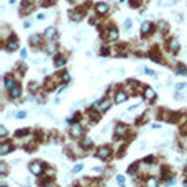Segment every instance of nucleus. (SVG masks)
<instances>
[{
	"label": "nucleus",
	"mask_w": 187,
	"mask_h": 187,
	"mask_svg": "<svg viewBox=\"0 0 187 187\" xmlns=\"http://www.w3.org/2000/svg\"><path fill=\"white\" fill-rule=\"evenodd\" d=\"M43 171H44V164H43V162H40V161H33V162L30 164V172L34 174V176H40V174H43Z\"/></svg>",
	"instance_id": "obj_1"
},
{
	"label": "nucleus",
	"mask_w": 187,
	"mask_h": 187,
	"mask_svg": "<svg viewBox=\"0 0 187 187\" xmlns=\"http://www.w3.org/2000/svg\"><path fill=\"white\" fill-rule=\"evenodd\" d=\"M110 153H112V151H110V148L108 146H100L99 149H97V158L105 161V159L110 158Z\"/></svg>",
	"instance_id": "obj_2"
},
{
	"label": "nucleus",
	"mask_w": 187,
	"mask_h": 187,
	"mask_svg": "<svg viewBox=\"0 0 187 187\" xmlns=\"http://www.w3.org/2000/svg\"><path fill=\"white\" fill-rule=\"evenodd\" d=\"M69 133H71V136H72V138H80V136L84 135V128L80 127L79 123H76V125H72V127H71V131H69Z\"/></svg>",
	"instance_id": "obj_3"
},
{
	"label": "nucleus",
	"mask_w": 187,
	"mask_h": 187,
	"mask_svg": "<svg viewBox=\"0 0 187 187\" xmlns=\"http://www.w3.org/2000/svg\"><path fill=\"white\" fill-rule=\"evenodd\" d=\"M143 95H145V99L146 100H149V102H153L154 99H156V92H154L151 87H145V90H143Z\"/></svg>",
	"instance_id": "obj_4"
},
{
	"label": "nucleus",
	"mask_w": 187,
	"mask_h": 187,
	"mask_svg": "<svg viewBox=\"0 0 187 187\" xmlns=\"http://www.w3.org/2000/svg\"><path fill=\"white\" fill-rule=\"evenodd\" d=\"M12 148H13V145H12V143H8V141H3V143H2V146H0V154H2V156L8 154L10 151H12Z\"/></svg>",
	"instance_id": "obj_5"
},
{
	"label": "nucleus",
	"mask_w": 187,
	"mask_h": 187,
	"mask_svg": "<svg viewBox=\"0 0 187 187\" xmlns=\"http://www.w3.org/2000/svg\"><path fill=\"white\" fill-rule=\"evenodd\" d=\"M179 48H180V43H179L177 38H171V40H169V49H171L172 53H177Z\"/></svg>",
	"instance_id": "obj_6"
},
{
	"label": "nucleus",
	"mask_w": 187,
	"mask_h": 187,
	"mask_svg": "<svg viewBox=\"0 0 187 187\" xmlns=\"http://www.w3.org/2000/svg\"><path fill=\"white\" fill-rule=\"evenodd\" d=\"M115 133H117V136H125L128 133V127L123 125V123H120V125L115 127Z\"/></svg>",
	"instance_id": "obj_7"
},
{
	"label": "nucleus",
	"mask_w": 187,
	"mask_h": 187,
	"mask_svg": "<svg viewBox=\"0 0 187 187\" xmlns=\"http://www.w3.org/2000/svg\"><path fill=\"white\" fill-rule=\"evenodd\" d=\"M151 30H153V23H151V21H143V25H141V34H143V36H145V34H149Z\"/></svg>",
	"instance_id": "obj_8"
},
{
	"label": "nucleus",
	"mask_w": 187,
	"mask_h": 187,
	"mask_svg": "<svg viewBox=\"0 0 187 187\" xmlns=\"http://www.w3.org/2000/svg\"><path fill=\"white\" fill-rule=\"evenodd\" d=\"M127 99H128V95L123 90H118V92L115 93V102L117 103H123V102H127Z\"/></svg>",
	"instance_id": "obj_9"
},
{
	"label": "nucleus",
	"mask_w": 187,
	"mask_h": 187,
	"mask_svg": "<svg viewBox=\"0 0 187 187\" xmlns=\"http://www.w3.org/2000/svg\"><path fill=\"white\" fill-rule=\"evenodd\" d=\"M110 107H112V102L105 99V100L100 102V105H99V112H100V113H105V112H107Z\"/></svg>",
	"instance_id": "obj_10"
},
{
	"label": "nucleus",
	"mask_w": 187,
	"mask_h": 187,
	"mask_svg": "<svg viewBox=\"0 0 187 187\" xmlns=\"http://www.w3.org/2000/svg\"><path fill=\"white\" fill-rule=\"evenodd\" d=\"M8 93H10V97H12V99H18V97L21 95V89L18 86H15V87H12V89L8 90Z\"/></svg>",
	"instance_id": "obj_11"
},
{
	"label": "nucleus",
	"mask_w": 187,
	"mask_h": 187,
	"mask_svg": "<svg viewBox=\"0 0 187 187\" xmlns=\"http://www.w3.org/2000/svg\"><path fill=\"white\" fill-rule=\"evenodd\" d=\"M56 33H58V31H56V28H54V27H49V28H46V30H44V36H46L48 40H53V38H56Z\"/></svg>",
	"instance_id": "obj_12"
},
{
	"label": "nucleus",
	"mask_w": 187,
	"mask_h": 187,
	"mask_svg": "<svg viewBox=\"0 0 187 187\" xmlns=\"http://www.w3.org/2000/svg\"><path fill=\"white\" fill-rule=\"evenodd\" d=\"M95 10H97V13H99V15H105V13H107V10H108V7L103 3V2H100V3H97V5H95Z\"/></svg>",
	"instance_id": "obj_13"
},
{
	"label": "nucleus",
	"mask_w": 187,
	"mask_h": 187,
	"mask_svg": "<svg viewBox=\"0 0 187 187\" xmlns=\"http://www.w3.org/2000/svg\"><path fill=\"white\" fill-rule=\"evenodd\" d=\"M107 40L108 41H117V40H118V30L112 28V30L108 31V34H107Z\"/></svg>",
	"instance_id": "obj_14"
},
{
	"label": "nucleus",
	"mask_w": 187,
	"mask_h": 187,
	"mask_svg": "<svg viewBox=\"0 0 187 187\" xmlns=\"http://www.w3.org/2000/svg\"><path fill=\"white\" fill-rule=\"evenodd\" d=\"M18 49V41L17 40H10L7 43V51H17Z\"/></svg>",
	"instance_id": "obj_15"
},
{
	"label": "nucleus",
	"mask_w": 187,
	"mask_h": 187,
	"mask_svg": "<svg viewBox=\"0 0 187 187\" xmlns=\"http://www.w3.org/2000/svg\"><path fill=\"white\" fill-rule=\"evenodd\" d=\"M41 40H43V38H41L38 33H36V34H33V36L30 38V44H31V46H38V44L41 43Z\"/></svg>",
	"instance_id": "obj_16"
},
{
	"label": "nucleus",
	"mask_w": 187,
	"mask_h": 187,
	"mask_svg": "<svg viewBox=\"0 0 187 187\" xmlns=\"http://www.w3.org/2000/svg\"><path fill=\"white\" fill-rule=\"evenodd\" d=\"M66 58H62V56H59V58H56V61H54V66L56 67H62V66H66Z\"/></svg>",
	"instance_id": "obj_17"
},
{
	"label": "nucleus",
	"mask_w": 187,
	"mask_h": 187,
	"mask_svg": "<svg viewBox=\"0 0 187 187\" xmlns=\"http://www.w3.org/2000/svg\"><path fill=\"white\" fill-rule=\"evenodd\" d=\"M56 49H58V46H56V43H48V46H46V53L48 54H53V53H56Z\"/></svg>",
	"instance_id": "obj_18"
},
{
	"label": "nucleus",
	"mask_w": 187,
	"mask_h": 187,
	"mask_svg": "<svg viewBox=\"0 0 187 187\" xmlns=\"http://www.w3.org/2000/svg\"><path fill=\"white\" fill-rule=\"evenodd\" d=\"M71 18H72V21H80L82 18H84V12H79V10H77V12H74L72 13Z\"/></svg>",
	"instance_id": "obj_19"
},
{
	"label": "nucleus",
	"mask_w": 187,
	"mask_h": 187,
	"mask_svg": "<svg viewBox=\"0 0 187 187\" xmlns=\"http://www.w3.org/2000/svg\"><path fill=\"white\" fill-rule=\"evenodd\" d=\"M12 87H15V80L12 79L10 76H7V77H5V89H8V90H10Z\"/></svg>",
	"instance_id": "obj_20"
},
{
	"label": "nucleus",
	"mask_w": 187,
	"mask_h": 187,
	"mask_svg": "<svg viewBox=\"0 0 187 187\" xmlns=\"http://www.w3.org/2000/svg\"><path fill=\"white\" fill-rule=\"evenodd\" d=\"M145 184H146V186H149V187H156L158 184H159V180L156 179V177H149V179H148Z\"/></svg>",
	"instance_id": "obj_21"
},
{
	"label": "nucleus",
	"mask_w": 187,
	"mask_h": 187,
	"mask_svg": "<svg viewBox=\"0 0 187 187\" xmlns=\"http://www.w3.org/2000/svg\"><path fill=\"white\" fill-rule=\"evenodd\" d=\"M123 28H125L127 31H130V30L133 28V20H131V18H127V20H125V23H123Z\"/></svg>",
	"instance_id": "obj_22"
},
{
	"label": "nucleus",
	"mask_w": 187,
	"mask_h": 187,
	"mask_svg": "<svg viewBox=\"0 0 187 187\" xmlns=\"http://www.w3.org/2000/svg\"><path fill=\"white\" fill-rule=\"evenodd\" d=\"M93 145V141L90 140V138H84V140H82V146L84 148H90Z\"/></svg>",
	"instance_id": "obj_23"
},
{
	"label": "nucleus",
	"mask_w": 187,
	"mask_h": 187,
	"mask_svg": "<svg viewBox=\"0 0 187 187\" xmlns=\"http://www.w3.org/2000/svg\"><path fill=\"white\" fill-rule=\"evenodd\" d=\"M158 27H159V30H161V31H166L169 25H167V21H159V23H158Z\"/></svg>",
	"instance_id": "obj_24"
},
{
	"label": "nucleus",
	"mask_w": 187,
	"mask_h": 187,
	"mask_svg": "<svg viewBox=\"0 0 187 187\" xmlns=\"http://www.w3.org/2000/svg\"><path fill=\"white\" fill-rule=\"evenodd\" d=\"M143 71H145V72H146L148 76H151V77H158V74L154 72L153 69H148V67H145V69H143Z\"/></svg>",
	"instance_id": "obj_25"
},
{
	"label": "nucleus",
	"mask_w": 187,
	"mask_h": 187,
	"mask_svg": "<svg viewBox=\"0 0 187 187\" xmlns=\"http://www.w3.org/2000/svg\"><path fill=\"white\" fill-rule=\"evenodd\" d=\"M0 174H2V177L7 174V164H5V162H2V164H0Z\"/></svg>",
	"instance_id": "obj_26"
},
{
	"label": "nucleus",
	"mask_w": 187,
	"mask_h": 187,
	"mask_svg": "<svg viewBox=\"0 0 187 187\" xmlns=\"http://www.w3.org/2000/svg\"><path fill=\"white\" fill-rule=\"evenodd\" d=\"M27 112H25V110H21V112H18V113H17V118H18V120H23V118H27Z\"/></svg>",
	"instance_id": "obj_27"
},
{
	"label": "nucleus",
	"mask_w": 187,
	"mask_h": 187,
	"mask_svg": "<svg viewBox=\"0 0 187 187\" xmlns=\"http://www.w3.org/2000/svg\"><path fill=\"white\" fill-rule=\"evenodd\" d=\"M7 128L3 127V125H2V127H0V136H2V138H3V140H5V136H7Z\"/></svg>",
	"instance_id": "obj_28"
},
{
	"label": "nucleus",
	"mask_w": 187,
	"mask_h": 187,
	"mask_svg": "<svg viewBox=\"0 0 187 187\" xmlns=\"http://www.w3.org/2000/svg\"><path fill=\"white\" fill-rule=\"evenodd\" d=\"M69 79H71V76H69L67 72H62V76H61V80H62V82H69Z\"/></svg>",
	"instance_id": "obj_29"
},
{
	"label": "nucleus",
	"mask_w": 187,
	"mask_h": 187,
	"mask_svg": "<svg viewBox=\"0 0 187 187\" xmlns=\"http://www.w3.org/2000/svg\"><path fill=\"white\" fill-rule=\"evenodd\" d=\"M186 84H184V82H180V84H177V86H176V90H177V92H180V90H184V89H186Z\"/></svg>",
	"instance_id": "obj_30"
},
{
	"label": "nucleus",
	"mask_w": 187,
	"mask_h": 187,
	"mask_svg": "<svg viewBox=\"0 0 187 187\" xmlns=\"http://www.w3.org/2000/svg\"><path fill=\"white\" fill-rule=\"evenodd\" d=\"M186 74H187L186 67H179V69H177V76H186Z\"/></svg>",
	"instance_id": "obj_31"
},
{
	"label": "nucleus",
	"mask_w": 187,
	"mask_h": 187,
	"mask_svg": "<svg viewBox=\"0 0 187 187\" xmlns=\"http://www.w3.org/2000/svg\"><path fill=\"white\" fill-rule=\"evenodd\" d=\"M82 167H84L82 164H77V166H76V167L72 169V174H77V172H80V171H82Z\"/></svg>",
	"instance_id": "obj_32"
},
{
	"label": "nucleus",
	"mask_w": 187,
	"mask_h": 187,
	"mask_svg": "<svg viewBox=\"0 0 187 187\" xmlns=\"http://www.w3.org/2000/svg\"><path fill=\"white\" fill-rule=\"evenodd\" d=\"M136 166H138V164H131V166L128 167V174H133L135 171H136Z\"/></svg>",
	"instance_id": "obj_33"
},
{
	"label": "nucleus",
	"mask_w": 187,
	"mask_h": 187,
	"mask_svg": "<svg viewBox=\"0 0 187 187\" xmlns=\"http://www.w3.org/2000/svg\"><path fill=\"white\" fill-rule=\"evenodd\" d=\"M117 182L118 184H125V176H117Z\"/></svg>",
	"instance_id": "obj_34"
},
{
	"label": "nucleus",
	"mask_w": 187,
	"mask_h": 187,
	"mask_svg": "<svg viewBox=\"0 0 187 187\" xmlns=\"http://www.w3.org/2000/svg\"><path fill=\"white\" fill-rule=\"evenodd\" d=\"M25 133H28V130H18V131H17V136H21V135H25Z\"/></svg>",
	"instance_id": "obj_35"
},
{
	"label": "nucleus",
	"mask_w": 187,
	"mask_h": 187,
	"mask_svg": "<svg viewBox=\"0 0 187 187\" xmlns=\"http://www.w3.org/2000/svg\"><path fill=\"white\" fill-rule=\"evenodd\" d=\"M20 56H21V59H25L28 56V53H27V49H21V53H20Z\"/></svg>",
	"instance_id": "obj_36"
},
{
	"label": "nucleus",
	"mask_w": 187,
	"mask_h": 187,
	"mask_svg": "<svg viewBox=\"0 0 187 187\" xmlns=\"http://www.w3.org/2000/svg\"><path fill=\"white\" fill-rule=\"evenodd\" d=\"M92 172H93V174H99V172H102V167H95V169H93Z\"/></svg>",
	"instance_id": "obj_37"
},
{
	"label": "nucleus",
	"mask_w": 187,
	"mask_h": 187,
	"mask_svg": "<svg viewBox=\"0 0 187 187\" xmlns=\"http://www.w3.org/2000/svg\"><path fill=\"white\" fill-rule=\"evenodd\" d=\"M31 27V23L30 21H23V28H30Z\"/></svg>",
	"instance_id": "obj_38"
},
{
	"label": "nucleus",
	"mask_w": 187,
	"mask_h": 187,
	"mask_svg": "<svg viewBox=\"0 0 187 187\" xmlns=\"http://www.w3.org/2000/svg\"><path fill=\"white\" fill-rule=\"evenodd\" d=\"M43 18H44V15H43V13H38V15H36V20H43Z\"/></svg>",
	"instance_id": "obj_39"
},
{
	"label": "nucleus",
	"mask_w": 187,
	"mask_h": 187,
	"mask_svg": "<svg viewBox=\"0 0 187 187\" xmlns=\"http://www.w3.org/2000/svg\"><path fill=\"white\" fill-rule=\"evenodd\" d=\"M145 162H153V156H148L146 159H145Z\"/></svg>",
	"instance_id": "obj_40"
},
{
	"label": "nucleus",
	"mask_w": 187,
	"mask_h": 187,
	"mask_svg": "<svg viewBox=\"0 0 187 187\" xmlns=\"http://www.w3.org/2000/svg\"><path fill=\"white\" fill-rule=\"evenodd\" d=\"M151 128H161V125H159V123H153V125H151Z\"/></svg>",
	"instance_id": "obj_41"
},
{
	"label": "nucleus",
	"mask_w": 187,
	"mask_h": 187,
	"mask_svg": "<svg viewBox=\"0 0 187 187\" xmlns=\"http://www.w3.org/2000/svg\"><path fill=\"white\" fill-rule=\"evenodd\" d=\"M95 23H97V21L93 20V18H90V20H89V25H95Z\"/></svg>",
	"instance_id": "obj_42"
},
{
	"label": "nucleus",
	"mask_w": 187,
	"mask_h": 187,
	"mask_svg": "<svg viewBox=\"0 0 187 187\" xmlns=\"http://www.w3.org/2000/svg\"><path fill=\"white\" fill-rule=\"evenodd\" d=\"M48 2H56V0H48Z\"/></svg>",
	"instance_id": "obj_43"
}]
</instances>
